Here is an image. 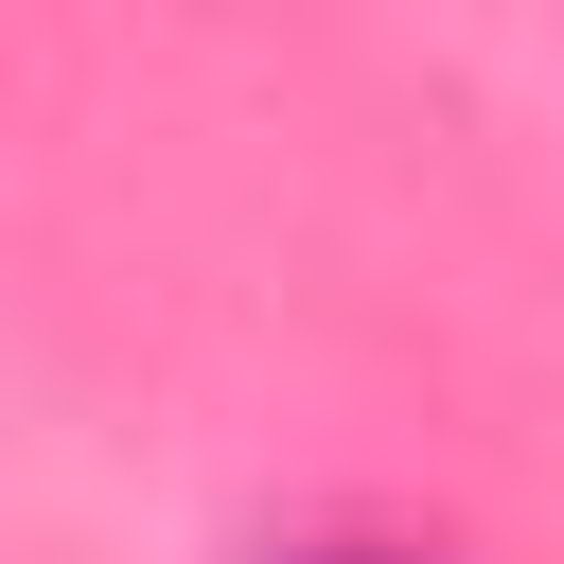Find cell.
I'll list each match as a JSON object with an SVG mask.
<instances>
[{"label": "cell", "mask_w": 564, "mask_h": 564, "mask_svg": "<svg viewBox=\"0 0 564 564\" xmlns=\"http://www.w3.org/2000/svg\"><path fill=\"white\" fill-rule=\"evenodd\" d=\"M300 564H405V546H300Z\"/></svg>", "instance_id": "cell-1"}]
</instances>
